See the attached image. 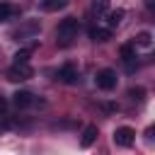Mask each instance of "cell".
<instances>
[{
    "instance_id": "9c48e42d",
    "label": "cell",
    "mask_w": 155,
    "mask_h": 155,
    "mask_svg": "<svg viewBox=\"0 0 155 155\" xmlns=\"http://www.w3.org/2000/svg\"><path fill=\"white\" fill-rule=\"evenodd\" d=\"M34 34H39V22H29V24H24L22 29L15 31L17 39H29V36H34Z\"/></svg>"
},
{
    "instance_id": "7a4b0ae2",
    "label": "cell",
    "mask_w": 155,
    "mask_h": 155,
    "mask_svg": "<svg viewBox=\"0 0 155 155\" xmlns=\"http://www.w3.org/2000/svg\"><path fill=\"white\" fill-rule=\"evenodd\" d=\"M94 85H97L99 90H104V92L114 90V87H116V73H114L111 68H102V70H97V75H94Z\"/></svg>"
},
{
    "instance_id": "52a82bcc",
    "label": "cell",
    "mask_w": 155,
    "mask_h": 155,
    "mask_svg": "<svg viewBox=\"0 0 155 155\" xmlns=\"http://www.w3.org/2000/svg\"><path fill=\"white\" fill-rule=\"evenodd\" d=\"M97 136H99V131H97V126H94V124L85 126V131H82V138H80V145H82V148H90V145L97 140Z\"/></svg>"
},
{
    "instance_id": "277c9868",
    "label": "cell",
    "mask_w": 155,
    "mask_h": 155,
    "mask_svg": "<svg viewBox=\"0 0 155 155\" xmlns=\"http://www.w3.org/2000/svg\"><path fill=\"white\" fill-rule=\"evenodd\" d=\"M133 140H136V131H133V128H128V126H119V128L114 131V143H116L119 148H131Z\"/></svg>"
},
{
    "instance_id": "e0dca14e",
    "label": "cell",
    "mask_w": 155,
    "mask_h": 155,
    "mask_svg": "<svg viewBox=\"0 0 155 155\" xmlns=\"http://www.w3.org/2000/svg\"><path fill=\"white\" fill-rule=\"evenodd\" d=\"M128 97L143 102V99H145V90H143V87H131V90H128Z\"/></svg>"
},
{
    "instance_id": "30bf717a",
    "label": "cell",
    "mask_w": 155,
    "mask_h": 155,
    "mask_svg": "<svg viewBox=\"0 0 155 155\" xmlns=\"http://www.w3.org/2000/svg\"><path fill=\"white\" fill-rule=\"evenodd\" d=\"M121 19H124V10H111V12H107V24H109V29L119 27Z\"/></svg>"
},
{
    "instance_id": "5bb4252c",
    "label": "cell",
    "mask_w": 155,
    "mask_h": 155,
    "mask_svg": "<svg viewBox=\"0 0 155 155\" xmlns=\"http://www.w3.org/2000/svg\"><path fill=\"white\" fill-rule=\"evenodd\" d=\"M92 12H94L97 17L107 15V12H109V0H94V2H92Z\"/></svg>"
},
{
    "instance_id": "ba28073f",
    "label": "cell",
    "mask_w": 155,
    "mask_h": 155,
    "mask_svg": "<svg viewBox=\"0 0 155 155\" xmlns=\"http://www.w3.org/2000/svg\"><path fill=\"white\" fill-rule=\"evenodd\" d=\"M90 39L104 44V41L111 39V29H109V27H107V29H104V27H92V29H90Z\"/></svg>"
},
{
    "instance_id": "7c38bea8",
    "label": "cell",
    "mask_w": 155,
    "mask_h": 155,
    "mask_svg": "<svg viewBox=\"0 0 155 155\" xmlns=\"http://www.w3.org/2000/svg\"><path fill=\"white\" fill-rule=\"evenodd\" d=\"M15 15H17V10L10 2H0V22H10Z\"/></svg>"
},
{
    "instance_id": "9a60e30c",
    "label": "cell",
    "mask_w": 155,
    "mask_h": 155,
    "mask_svg": "<svg viewBox=\"0 0 155 155\" xmlns=\"http://www.w3.org/2000/svg\"><path fill=\"white\" fill-rule=\"evenodd\" d=\"M119 53H121L124 61H126V58H136V44H124V46L119 48Z\"/></svg>"
},
{
    "instance_id": "4fadbf2b",
    "label": "cell",
    "mask_w": 155,
    "mask_h": 155,
    "mask_svg": "<svg viewBox=\"0 0 155 155\" xmlns=\"http://www.w3.org/2000/svg\"><path fill=\"white\" fill-rule=\"evenodd\" d=\"M68 5V0H44L41 2V7L46 10V12H56V10H63Z\"/></svg>"
},
{
    "instance_id": "8992f818",
    "label": "cell",
    "mask_w": 155,
    "mask_h": 155,
    "mask_svg": "<svg viewBox=\"0 0 155 155\" xmlns=\"http://www.w3.org/2000/svg\"><path fill=\"white\" fill-rule=\"evenodd\" d=\"M12 102H15V107H17V109H27V107H31V104H34V94H31V92H27V90H19V92H15V94H12Z\"/></svg>"
},
{
    "instance_id": "ac0fdd59",
    "label": "cell",
    "mask_w": 155,
    "mask_h": 155,
    "mask_svg": "<svg viewBox=\"0 0 155 155\" xmlns=\"http://www.w3.org/2000/svg\"><path fill=\"white\" fill-rule=\"evenodd\" d=\"M5 111H7V102L0 99V116H5Z\"/></svg>"
},
{
    "instance_id": "2e32d148",
    "label": "cell",
    "mask_w": 155,
    "mask_h": 155,
    "mask_svg": "<svg viewBox=\"0 0 155 155\" xmlns=\"http://www.w3.org/2000/svg\"><path fill=\"white\" fill-rule=\"evenodd\" d=\"M31 48H34V44H31L29 48L17 51V53H15V63H29V53H31Z\"/></svg>"
},
{
    "instance_id": "8fae6325",
    "label": "cell",
    "mask_w": 155,
    "mask_h": 155,
    "mask_svg": "<svg viewBox=\"0 0 155 155\" xmlns=\"http://www.w3.org/2000/svg\"><path fill=\"white\" fill-rule=\"evenodd\" d=\"M133 44H136V46H143V48H150V46H153V34H150V31H140V34H136Z\"/></svg>"
},
{
    "instance_id": "5b68a950",
    "label": "cell",
    "mask_w": 155,
    "mask_h": 155,
    "mask_svg": "<svg viewBox=\"0 0 155 155\" xmlns=\"http://www.w3.org/2000/svg\"><path fill=\"white\" fill-rule=\"evenodd\" d=\"M58 80L65 82V85H75L78 82V68L73 63H65L61 70H58Z\"/></svg>"
},
{
    "instance_id": "6da1fadb",
    "label": "cell",
    "mask_w": 155,
    "mask_h": 155,
    "mask_svg": "<svg viewBox=\"0 0 155 155\" xmlns=\"http://www.w3.org/2000/svg\"><path fill=\"white\" fill-rule=\"evenodd\" d=\"M78 29H80L78 19H75V17H65V19H61V24H58V29H56V36L61 39V44H70V41L78 36Z\"/></svg>"
},
{
    "instance_id": "3957f363",
    "label": "cell",
    "mask_w": 155,
    "mask_h": 155,
    "mask_svg": "<svg viewBox=\"0 0 155 155\" xmlns=\"http://www.w3.org/2000/svg\"><path fill=\"white\" fill-rule=\"evenodd\" d=\"M31 75H34V70H31V65H29V63H15V65L7 70V80H12V82L29 80Z\"/></svg>"
}]
</instances>
